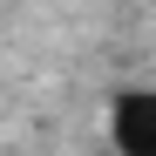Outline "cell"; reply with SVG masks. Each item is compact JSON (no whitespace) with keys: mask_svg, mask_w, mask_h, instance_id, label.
Masks as SVG:
<instances>
[{"mask_svg":"<svg viewBox=\"0 0 156 156\" xmlns=\"http://www.w3.org/2000/svg\"><path fill=\"white\" fill-rule=\"evenodd\" d=\"M149 129H156V102H149V95H129L122 109H115V136H122V149H129V156H149V149H156Z\"/></svg>","mask_w":156,"mask_h":156,"instance_id":"6da1fadb","label":"cell"}]
</instances>
